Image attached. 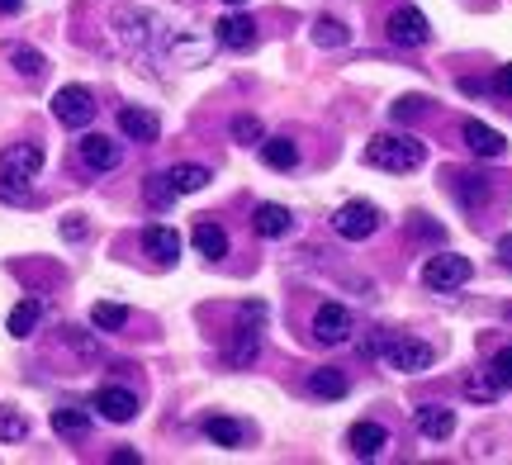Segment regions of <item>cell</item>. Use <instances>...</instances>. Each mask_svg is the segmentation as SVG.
I'll return each mask as SVG.
<instances>
[{
  "instance_id": "obj_7",
  "label": "cell",
  "mask_w": 512,
  "mask_h": 465,
  "mask_svg": "<svg viewBox=\"0 0 512 465\" xmlns=\"http://www.w3.org/2000/svg\"><path fill=\"white\" fill-rule=\"evenodd\" d=\"M384 29H389V43H399V48H427V43H432V24H427V15L413 10V5L394 10Z\"/></svg>"
},
{
  "instance_id": "obj_3",
  "label": "cell",
  "mask_w": 512,
  "mask_h": 465,
  "mask_svg": "<svg viewBox=\"0 0 512 465\" xmlns=\"http://www.w3.org/2000/svg\"><path fill=\"white\" fill-rule=\"evenodd\" d=\"M366 162L380 171H418L427 162V148L413 133H380L366 143Z\"/></svg>"
},
{
  "instance_id": "obj_11",
  "label": "cell",
  "mask_w": 512,
  "mask_h": 465,
  "mask_svg": "<svg viewBox=\"0 0 512 465\" xmlns=\"http://www.w3.org/2000/svg\"><path fill=\"white\" fill-rule=\"evenodd\" d=\"M81 162L91 171H114L124 162V148H119L114 138H105V133H86V138H81Z\"/></svg>"
},
{
  "instance_id": "obj_13",
  "label": "cell",
  "mask_w": 512,
  "mask_h": 465,
  "mask_svg": "<svg viewBox=\"0 0 512 465\" xmlns=\"http://www.w3.org/2000/svg\"><path fill=\"white\" fill-rule=\"evenodd\" d=\"M119 129H124V138H133V143H157V133H162V119H157L152 110L124 105V110H119Z\"/></svg>"
},
{
  "instance_id": "obj_12",
  "label": "cell",
  "mask_w": 512,
  "mask_h": 465,
  "mask_svg": "<svg viewBox=\"0 0 512 465\" xmlns=\"http://www.w3.org/2000/svg\"><path fill=\"white\" fill-rule=\"evenodd\" d=\"M347 447H351V456H361V461H375V456H380V451L389 447V432H384L380 423L361 418V423H351Z\"/></svg>"
},
{
  "instance_id": "obj_20",
  "label": "cell",
  "mask_w": 512,
  "mask_h": 465,
  "mask_svg": "<svg viewBox=\"0 0 512 465\" xmlns=\"http://www.w3.org/2000/svg\"><path fill=\"white\" fill-rule=\"evenodd\" d=\"M261 162L271 171H294L299 167V143L294 138H261Z\"/></svg>"
},
{
  "instance_id": "obj_29",
  "label": "cell",
  "mask_w": 512,
  "mask_h": 465,
  "mask_svg": "<svg viewBox=\"0 0 512 465\" xmlns=\"http://www.w3.org/2000/svg\"><path fill=\"white\" fill-rule=\"evenodd\" d=\"M233 138H238L242 148H261L266 129H261V119H252V114H238V119H233Z\"/></svg>"
},
{
  "instance_id": "obj_18",
  "label": "cell",
  "mask_w": 512,
  "mask_h": 465,
  "mask_svg": "<svg viewBox=\"0 0 512 465\" xmlns=\"http://www.w3.org/2000/svg\"><path fill=\"white\" fill-rule=\"evenodd\" d=\"M465 143H470V152H479V157H503L508 152V143H503V133L489 129V124H479V119H470L465 124Z\"/></svg>"
},
{
  "instance_id": "obj_26",
  "label": "cell",
  "mask_w": 512,
  "mask_h": 465,
  "mask_svg": "<svg viewBox=\"0 0 512 465\" xmlns=\"http://www.w3.org/2000/svg\"><path fill=\"white\" fill-rule=\"evenodd\" d=\"M53 428L62 432V437H81V432L91 428V409H76V404H67V409L53 413Z\"/></svg>"
},
{
  "instance_id": "obj_28",
  "label": "cell",
  "mask_w": 512,
  "mask_h": 465,
  "mask_svg": "<svg viewBox=\"0 0 512 465\" xmlns=\"http://www.w3.org/2000/svg\"><path fill=\"white\" fill-rule=\"evenodd\" d=\"M422 114H427V100H422V95H399V100L389 105V119H394V124H413Z\"/></svg>"
},
{
  "instance_id": "obj_31",
  "label": "cell",
  "mask_w": 512,
  "mask_h": 465,
  "mask_svg": "<svg viewBox=\"0 0 512 465\" xmlns=\"http://www.w3.org/2000/svg\"><path fill=\"white\" fill-rule=\"evenodd\" d=\"M10 62H15V72L29 76V81H38V76H43V67H48V62H43V53H34V48H15V53H10Z\"/></svg>"
},
{
  "instance_id": "obj_27",
  "label": "cell",
  "mask_w": 512,
  "mask_h": 465,
  "mask_svg": "<svg viewBox=\"0 0 512 465\" xmlns=\"http://www.w3.org/2000/svg\"><path fill=\"white\" fill-rule=\"evenodd\" d=\"M91 323L100 328V333H119V328L128 323V309H124V304H110V299H100V304L91 309Z\"/></svg>"
},
{
  "instance_id": "obj_21",
  "label": "cell",
  "mask_w": 512,
  "mask_h": 465,
  "mask_svg": "<svg viewBox=\"0 0 512 465\" xmlns=\"http://www.w3.org/2000/svg\"><path fill=\"white\" fill-rule=\"evenodd\" d=\"M204 437H209L214 447L238 451L242 442H247V428H242L238 418H204Z\"/></svg>"
},
{
  "instance_id": "obj_16",
  "label": "cell",
  "mask_w": 512,
  "mask_h": 465,
  "mask_svg": "<svg viewBox=\"0 0 512 465\" xmlns=\"http://www.w3.org/2000/svg\"><path fill=\"white\" fill-rule=\"evenodd\" d=\"M143 247H147V257L162 261V266H171V261L181 257V238H176V228H166V224L143 228Z\"/></svg>"
},
{
  "instance_id": "obj_2",
  "label": "cell",
  "mask_w": 512,
  "mask_h": 465,
  "mask_svg": "<svg viewBox=\"0 0 512 465\" xmlns=\"http://www.w3.org/2000/svg\"><path fill=\"white\" fill-rule=\"evenodd\" d=\"M43 167V148L38 143H10L0 152V200L10 205H24L29 200V181Z\"/></svg>"
},
{
  "instance_id": "obj_1",
  "label": "cell",
  "mask_w": 512,
  "mask_h": 465,
  "mask_svg": "<svg viewBox=\"0 0 512 465\" xmlns=\"http://www.w3.org/2000/svg\"><path fill=\"white\" fill-rule=\"evenodd\" d=\"M114 34L124 38V48H133V53H162L166 43H171V24L166 19H157L152 10H133V5H119L110 15Z\"/></svg>"
},
{
  "instance_id": "obj_33",
  "label": "cell",
  "mask_w": 512,
  "mask_h": 465,
  "mask_svg": "<svg viewBox=\"0 0 512 465\" xmlns=\"http://www.w3.org/2000/svg\"><path fill=\"white\" fill-rule=\"evenodd\" d=\"M143 195H147V205H171V200H176V190H171V181H166V171H157V176H147Z\"/></svg>"
},
{
  "instance_id": "obj_32",
  "label": "cell",
  "mask_w": 512,
  "mask_h": 465,
  "mask_svg": "<svg viewBox=\"0 0 512 465\" xmlns=\"http://www.w3.org/2000/svg\"><path fill=\"white\" fill-rule=\"evenodd\" d=\"M313 43H318V48H342V43H347V29H342L337 19H318V24H313Z\"/></svg>"
},
{
  "instance_id": "obj_41",
  "label": "cell",
  "mask_w": 512,
  "mask_h": 465,
  "mask_svg": "<svg viewBox=\"0 0 512 465\" xmlns=\"http://www.w3.org/2000/svg\"><path fill=\"white\" fill-rule=\"evenodd\" d=\"M228 5H247V0H228Z\"/></svg>"
},
{
  "instance_id": "obj_9",
  "label": "cell",
  "mask_w": 512,
  "mask_h": 465,
  "mask_svg": "<svg viewBox=\"0 0 512 465\" xmlns=\"http://www.w3.org/2000/svg\"><path fill=\"white\" fill-rule=\"evenodd\" d=\"M351 333H356V323H351V314L342 304H318V314H313V342L342 347Z\"/></svg>"
},
{
  "instance_id": "obj_39",
  "label": "cell",
  "mask_w": 512,
  "mask_h": 465,
  "mask_svg": "<svg viewBox=\"0 0 512 465\" xmlns=\"http://www.w3.org/2000/svg\"><path fill=\"white\" fill-rule=\"evenodd\" d=\"M498 261L512 271V233H508V238H498Z\"/></svg>"
},
{
  "instance_id": "obj_24",
  "label": "cell",
  "mask_w": 512,
  "mask_h": 465,
  "mask_svg": "<svg viewBox=\"0 0 512 465\" xmlns=\"http://www.w3.org/2000/svg\"><path fill=\"white\" fill-rule=\"evenodd\" d=\"M38 314H43V304L38 299H19L15 309H10V318H5V328H10V337H29L38 328Z\"/></svg>"
},
{
  "instance_id": "obj_25",
  "label": "cell",
  "mask_w": 512,
  "mask_h": 465,
  "mask_svg": "<svg viewBox=\"0 0 512 465\" xmlns=\"http://www.w3.org/2000/svg\"><path fill=\"white\" fill-rule=\"evenodd\" d=\"M166 181H171L176 195H195V190H204L214 176H209V167H171L166 171Z\"/></svg>"
},
{
  "instance_id": "obj_40",
  "label": "cell",
  "mask_w": 512,
  "mask_h": 465,
  "mask_svg": "<svg viewBox=\"0 0 512 465\" xmlns=\"http://www.w3.org/2000/svg\"><path fill=\"white\" fill-rule=\"evenodd\" d=\"M19 5H24V0H0V10H5V15H15Z\"/></svg>"
},
{
  "instance_id": "obj_36",
  "label": "cell",
  "mask_w": 512,
  "mask_h": 465,
  "mask_svg": "<svg viewBox=\"0 0 512 465\" xmlns=\"http://www.w3.org/2000/svg\"><path fill=\"white\" fill-rule=\"evenodd\" d=\"M489 375L498 380V390H512V347H503V352L494 356V366H489Z\"/></svg>"
},
{
  "instance_id": "obj_6",
  "label": "cell",
  "mask_w": 512,
  "mask_h": 465,
  "mask_svg": "<svg viewBox=\"0 0 512 465\" xmlns=\"http://www.w3.org/2000/svg\"><path fill=\"white\" fill-rule=\"evenodd\" d=\"M53 114L62 129H86L95 119V95L86 91V86H62V91L53 95Z\"/></svg>"
},
{
  "instance_id": "obj_5",
  "label": "cell",
  "mask_w": 512,
  "mask_h": 465,
  "mask_svg": "<svg viewBox=\"0 0 512 465\" xmlns=\"http://www.w3.org/2000/svg\"><path fill=\"white\" fill-rule=\"evenodd\" d=\"M470 276H475L470 257H456V252H441V257H432L427 266H422V285H427V290H437V295L460 290Z\"/></svg>"
},
{
  "instance_id": "obj_37",
  "label": "cell",
  "mask_w": 512,
  "mask_h": 465,
  "mask_svg": "<svg viewBox=\"0 0 512 465\" xmlns=\"http://www.w3.org/2000/svg\"><path fill=\"white\" fill-rule=\"evenodd\" d=\"M62 238H72V242L86 238V224H81V214H67V224H62Z\"/></svg>"
},
{
  "instance_id": "obj_30",
  "label": "cell",
  "mask_w": 512,
  "mask_h": 465,
  "mask_svg": "<svg viewBox=\"0 0 512 465\" xmlns=\"http://www.w3.org/2000/svg\"><path fill=\"white\" fill-rule=\"evenodd\" d=\"M465 399H475V404H494L498 380L494 375H470V380H465Z\"/></svg>"
},
{
  "instance_id": "obj_22",
  "label": "cell",
  "mask_w": 512,
  "mask_h": 465,
  "mask_svg": "<svg viewBox=\"0 0 512 465\" xmlns=\"http://www.w3.org/2000/svg\"><path fill=\"white\" fill-rule=\"evenodd\" d=\"M195 247H200V257L219 261V257H228V233H223L219 224L200 219V224H195Z\"/></svg>"
},
{
  "instance_id": "obj_8",
  "label": "cell",
  "mask_w": 512,
  "mask_h": 465,
  "mask_svg": "<svg viewBox=\"0 0 512 465\" xmlns=\"http://www.w3.org/2000/svg\"><path fill=\"white\" fill-rule=\"evenodd\" d=\"M384 361H389V371L418 375V371H427V366L437 361V352H432L427 342H418V337H394V342L384 347Z\"/></svg>"
},
{
  "instance_id": "obj_15",
  "label": "cell",
  "mask_w": 512,
  "mask_h": 465,
  "mask_svg": "<svg viewBox=\"0 0 512 465\" xmlns=\"http://www.w3.org/2000/svg\"><path fill=\"white\" fill-rule=\"evenodd\" d=\"M413 418H418V432L427 437V442H446V437L456 432V413L441 409V404H422Z\"/></svg>"
},
{
  "instance_id": "obj_17",
  "label": "cell",
  "mask_w": 512,
  "mask_h": 465,
  "mask_svg": "<svg viewBox=\"0 0 512 465\" xmlns=\"http://www.w3.org/2000/svg\"><path fill=\"white\" fill-rule=\"evenodd\" d=\"M252 228L261 233V238H290V233H294V214L285 205H261L252 214Z\"/></svg>"
},
{
  "instance_id": "obj_23",
  "label": "cell",
  "mask_w": 512,
  "mask_h": 465,
  "mask_svg": "<svg viewBox=\"0 0 512 465\" xmlns=\"http://www.w3.org/2000/svg\"><path fill=\"white\" fill-rule=\"evenodd\" d=\"M309 394L313 399H342L347 394V375L323 366V371H309Z\"/></svg>"
},
{
  "instance_id": "obj_38",
  "label": "cell",
  "mask_w": 512,
  "mask_h": 465,
  "mask_svg": "<svg viewBox=\"0 0 512 465\" xmlns=\"http://www.w3.org/2000/svg\"><path fill=\"white\" fill-rule=\"evenodd\" d=\"M494 91H498V95H512V62H508V67H498V76H494Z\"/></svg>"
},
{
  "instance_id": "obj_34",
  "label": "cell",
  "mask_w": 512,
  "mask_h": 465,
  "mask_svg": "<svg viewBox=\"0 0 512 465\" xmlns=\"http://www.w3.org/2000/svg\"><path fill=\"white\" fill-rule=\"evenodd\" d=\"M456 195L465 205H479V200L489 195V181H484V176H456Z\"/></svg>"
},
{
  "instance_id": "obj_4",
  "label": "cell",
  "mask_w": 512,
  "mask_h": 465,
  "mask_svg": "<svg viewBox=\"0 0 512 465\" xmlns=\"http://www.w3.org/2000/svg\"><path fill=\"white\" fill-rule=\"evenodd\" d=\"M380 209L366 205V200H351V205H342L337 214H332V228H337V238H347V242H366L380 233Z\"/></svg>"
},
{
  "instance_id": "obj_19",
  "label": "cell",
  "mask_w": 512,
  "mask_h": 465,
  "mask_svg": "<svg viewBox=\"0 0 512 465\" xmlns=\"http://www.w3.org/2000/svg\"><path fill=\"white\" fill-rule=\"evenodd\" d=\"M223 356H228V366H233V371H247L256 356H261V333H256V328H238Z\"/></svg>"
},
{
  "instance_id": "obj_14",
  "label": "cell",
  "mask_w": 512,
  "mask_h": 465,
  "mask_svg": "<svg viewBox=\"0 0 512 465\" xmlns=\"http://www.w3.org/2000/svg\"><path fill=\"white\" fill-rule=\"evenodd\" d=\"M214 38H219L223 48H233V53H247L256 43V24L247 15H223L219 24H214Z\"/></svg>"
},
{
  "instance_id": "obj_35",
  "label": "cell",
  "mask_w": 512,
  "mask_h": 465,
  "mask_svg": "<svg viewBox=\"0 0 512 465\" xmlns=\"http://www.w3.org/2000/svg\"><path fill=\"white\" fill-rule=\"evenodd\" d=\"M24 432H29V423H24V413L0 409V442H19Z\"/></svg>"
},
{
  "instance_id": "obj_10",
  "label": "cell",
  "mask_w": 512,
  "mask_h": 465,
  "mask_svg": "<svg viewBox=\"0 0 512 465\" xmlns=\"http://www.w3.org/2000/svg\"><path fill=\"white\" fill-rule=\"evenodd\" d=\"M95 413L110 418V423H133L138 418V394L124 390V385H105L95 394Z\"/></svg>"
}]
</instances>
